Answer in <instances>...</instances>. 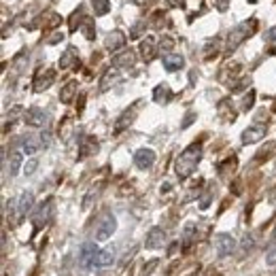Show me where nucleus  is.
Returning a JSON list of instances; mask_svg holds the SVG:
<instances>
[{"label": "nucleus", "mask_w": 276, "mask_h": 276, "mask_svg": "<svg viewBox=\"0 0 276 276\" xmlns=\"http://www.w3.org/2000/svg\"><path fill=\"white\" fill-rule=\"evenodd\" d=\"M200 157H202V147L198 143H193L191 147H187L185 151L177 157V175L181 179L191 177L193 170L198 168V164H200Z\"/></svg>", "instance_id": "f257e3e1"}, {"label": "nucleus", "mask_w": 276, "mask_h": 276, "mask_svg": "<svg viewBox=\"0 0 276 276\" xmlns=\"http://www.w3.org/2000/svg\"><path fill=\"white\" fill-rule=\"evenodd\" d=\"M255 28H257V19H251V21H244V23H240V26H236L232 32L227 34V45H225V49H227V51H234L242 41H247V38L255 32Z\"/></svg>", "instance_id": "f03ea898"}, {"label": "nucleus", "mask_w": 276, "mask_h": 276, "mask_svg": "<svg viewBox=\"0 0 276 276\" xmlns=\"http://www.w3.org/2000/svg\"><path fill=\"white\" fill-rule=\"evenodd\" d=\"M115 230H117V219H115V215H113V212H104V215L100 217L98 225H96V240L98 242L108 240L110 236L115 234Z\"/></svg>", "instance_id": "7ed1b4c3"}, {"label": "nucleus", "mask_w": 276, "mask_h": 276, "mask_svg": "<svg viewBox=\"0 0 276 276\" xmlns=\"http://www.w3.org/2000/svg\"><path fill=\"white\" fill-rule=\"evenodd\" d=\"M215 249H217V255L221 259L227 257V255H232L234 251H236L234 236H230V234H217L215 236Z\"/></svg>", "instance_id": "20e7f679"}, {"label": "nucleus", "mask_w": 276, "mask_h": 276, "mask_svg": "<svg viewBox=\"0 0 276 276\" xmlns=\"http://www.w3.org/2000/svg\"><path fill=\"white\" fill-rule=\"evenodd\" d=\"M51 217H53V200H47V202L41 204V206H38V210L34 212V217H32L34 227H36V230H41V227H45L47 223H49Z\"/></svg>", "instance_id": "39448f33"}, {"label": "nucleus", "mask_w": 276, "mask_h": 276, "mask_svg": "<svg viewBox=\"0 0 276 276\" xmlns=\"http://www.w3.org/2000/svg\"><path fill=\"white\" fill-rule=\"evenodd\" d=\"M134 164H136V168L140 170H147L151 168V166L155 164V151L153 149H138L136 153H134Z\"/></svg>", "instance_id": "423d86ee"}, {"label": "nucleus", "mask_w": 276, "mask_h": 276, "mask_svg": "<svg viewBox=\"0 0 276 276\" xmlns=\"http://www.w3.org/2000/svg\"><path fill=\"white\" fill-rule=\"evenodd\" d=\"M55 81V73L51 68H45V70H38V75L34 79V92H45V90H49L51 85Z\"/></svg>", "instance_id": "0eeeda50"}, {"label": "nucleus", "mask_w": 276, "mask_h": 276, "mask_svg": "<svg viewBox=\"0 0 276 276\" xmlns=\"http://www.w3.org/2000/svg\"><path fill=\"white\" fill-rule=\"evenodd\" d=\"M164 242H166V232L162 230V227H151L149 234H147V238H145V247L155 251V249H162Z\"/></svg>", "instance_id": "6e6552de"}, {"label": "nucleus", "mask_w": 276, "mask_h": 276, "mask_svg": "<svg viewBox=\"0 0 276 276\" xmlns=\"http://www.w3.org/2000/svg\"><path fill=\"white\" fill-rule=\"evenodd\" d=\"M32 204H34L32 191H23L19 198H17V219H15V223H19V221L28 215V210L32 208Z\"/></svg>", "instance_id": "1a4fd4ad"}, {"label": "nucleus", "mask_w": 276, "mask_h": 276, "mask_svg": "<svg viewBox=\"0 0 276 276\" xmlns=\"http://www.w3.org/2000/svg\"><path fill=\"white\" fill-rule=\"evenodd\" d=\"M264 136H266V125H249V128L242 132V143L253 145V143H259Z\"/></svg>", "instance_id": "9d476101"}, {"label": "nucleus", "mask_w": 276, "mask_h": 276, "mask_svg": "<svg viewBox=\"0 0 276 276\" xmlns=\"http://www.w3.org/2000/svg\"><path fill=\"white\" fill-rule=\"evenodd\" d=\"M104 47L108 51H119L121 47H125V34L121 32V30H113V32L106 34V41H104Z\"/></svg>", "instance_id": "9b49d317"}, {"label": "nucleus", "mask_w": 276, "mask_h": 276, "mask_svg": "<svg viewBox=\"0 0 276 276\" xmlns=\"http://www.w3.org/2000/svg\"><path fill=\"white\" fill-rule=\"evenodd\" d=\"M157 53V41L153 36H145L143 41H140V55H143L145 62H151Z\"/></svg>", "instance_id": "f8f14e48"}, {"label": "nucleus", "mask_w": 276, "mask_h": 276, "mask_svg": "<svg viewBox=\"0 0 276 276\" xmlns=\"http://www.w3.org/2000/svg\"><path fill=\"white\" fill-rule=\"evenodd\" d=\"M113 64L117 68H132L134 64H136V55H134L132 49H123L113 58Z\"/></svg>", "instance_id": "ddd939ff"}, {"label": "nucleus", "mask_w": 276, "mask_h": 276, "mask_svg": "<svg viewBox=\"0 0 276 276\" xmlns=\"http://www.w3.org/2000/svg\"><path fill=\"white\" fill-rule=\"evenodd\" d=\"M26 123L28 125H32V128H41V125L47 123V113L43 108H30L28 113H26Z\"/></svg>", "instance_id": "4468645a"}, {"label": "nucleus", "mask_w": 276, "mask_h": 276, "mask_svg": "<svg viewBox=\"0 0 276 276\" xmlns=\"http://www.w3.org/2000/svg\"><path fill=\"white\" fill-rule=\"evenodd\" d=\"M185 66V58L179 53H166L164 55V68L168 70V73H175V70H181Z\"/></svg>", "instance_id": "2eb2a0df"}, {"label": "nucleus", "mask_w": 276, "mask_h": 276, "mask_svg": "<svg viewBox=\"0 0 276 276\" xmlns=\"http://www.w3.org/2000/svg\"><path fill=\"white\" fill-rule=\"evenodd\" d=\"M117 81H119V70H117V68H108L106 73L102 75V79H100V92H108Z\"/></svg>", "instance_id": "dca6fc26"}, {"label": "nucleus", "mask_w": 276, "mask_h": 276, "mask_svg": "<svg viewBox=\"0 0 276 276\" xmlns=\"http://www.w3.org/2000/svg\"><path fill=\"white\" fill-rule=\"evenodd\" d=\"M98 151V140L93 138V136H85L83 138V143H81V151H79V157L81 160H85V157H90Z\"/></svg>", "instance_id": "f3484780"}, {"label": "nucleus", "mask_w": 276, "mask_h": 276, "mask_svg": "<svg viewBox=\"0 0 276 276\" xmlns=\"http://www.w3.org/2000/svg\"><path fill=\"white\" fill-rule=\"evenodd\" d=\"M113 259H115V255L110 253V251H100V253L90 262L88 268H106V266L113 264Z\"/></svg>", "instance_id": "a211bd4d"}, {"label": "nucleus", "mask_w": 276, "mask_h": 276, "mask_svg": "<svg viewBox=\"0 0 276 276\" xmlns=\"http://www.w3.org/2000/svg\"><path fill=\"white\" fill-rule=\"evenodd\" d=\"M100 253V249L96 247V244H92V242H88V244H83V249H81V264L88 268L90 266V262L93 257H96Z\"/></svg>", "instance_id": "6ab92c4d"}, {"label": "nucleus", "mask_w": 276, "mask_h": 276, "mask_svg": "<svg viewBox=\"0 0 276 276\" xmlns=\"http://www.w3.org/2000/svg\"><path fill=\"white\" fill-rule=\"evenodd\" d=\"M79 62V53L75 47H68V49L64 51V55L60 58V68H70L73 64H77Z\"/></svg>", "instance_id": "aec40b11"}, {"label": "nucleus", "mask_w": 276, "mask_h": 276, "mask_svg": "<svg viewBox=\"0 0 276 276\" xmlns=\"http://www.w3.org/2000/svg\"><path fill=\"white\" fill-rule=\"evenodd\" d=\"M77 88H79V83H77V81H68V83L64 85V88H62V92H60V100L64 102V104H68V102H73Z\"/></svg>", "instance_id": "412c9836"}, {"label": "nucleus", "mask_w": 276, "mask_h": 276, "mask_svg": "<svg viewBox=\"0 0 276 276\" xmlns=\"http://www.w3.org/2000/svg\"><path fill=\"white\" fill-rule=\"evenodd\" d=\"M134 121V110H125V113L117 119V123H115V134H119V132H123L128 125Z\"/></svg>", "instance_id": "4be33fe9"}, {"label": "nucleus", "mask_w": 276, "mask_h": 276, "mask_svg": "<svg viewBox=\"0 0 276 276\" xmlns=\"http://www.w3.org/2000/svg\"><path fill=\"white\" fill-rule=\"evenodd\" d=\"M153 98H155V102L162 104V102H168L172 98V92H170L168 85H157L155 92H153Z\"/></svg>", "instance_id": "5701e85b"}, {"label": "nucleus", "mask_w": 276, "mask_h": 276, "mask_svg": "<svg viewBox=\"0 0 276 276\" xmlns=\"http://www.w3.org/2000/svg\"><path fill=\"white\" fill-rule=\"evenodd\" d=\"M41 147H43V145H38L36 138H32V136H26V138L21 140V149H23V153H28V155H34Z\"/></svg>", "instance_id": "b1692460"}, {"label": "nucleus", "mask_w": 276, "mask_h": 276, "mask_svg": "<svg viewBox=\"0 0 276 276\" xmlns=\"http://www.w3.org/2000/svg\"><path fill=\"white\" fill-rule=\"evenodd\" d=\"M19 166H21V153L19 151H13L9 157V175L15 177L19 172Z\"/></svg>", "instance_id": "393cba45"}, {"label": "nucleus", "mask_w": 276, "mask_h": 276, "mask_svg": "<svg viewBox=\"0 0 276 276\" xmlns=\"http://www.w3.org/2000/svg\"><path fill=\"white\" fill-rule=\"evenodd\" d=\"M81 30H83V34H85V38H88V41H93V36H96V23H93L90 17L83 19Z\"/></svg>", "instance_id": "a878e982"}, {"label": "nucleus", "mask_w": 276, "mask_h": 276, "mask_svg": "<svg viewBox=\"0 0 276 276\" xmlns=\"http://www.w3.org/2000/svg\"><path fill=\"white\" fill-rule=\"evenodd\" d=\"M193 238H195V225H193V223H187V225L183 227V247L187 249L189 244L193 242Z\"/></svg>", "instance_id": "bb28decb"}, {"label": "nucleus", "mask_w": 276, "mask_h": 276, "mask_svg": "<svg viewBox=\"0 0 276 276\" xmlns=\"http://www.w3.org/2000/svg\"><path fill=\"white\" fill-rule=\"evenodd\" d=\"M92 4H93V13L98 15H106L108 9H110V4H108V0H92Z\"/></svg>", "instance_id": "cd10ccee"}, {"label": "nucleus", "mask_w": 276, "mask_h": 276, "mask_svg": "<svg viewBox=\"0 0 276 276\" xmlns=\"http://www.w3.org/2000/svg\"><path fill=\"white\" fill-rule=\"evenodd\" d=\"M255 247V236L253 234H244V238H242V251L244 253H249V251H253Z\"/></svg>", "instance_id": "c85d7f7f"}, {"label": "nucleus", "mask_w": 276, "mask_h": 276, "mask_svg": "<svg viewBox=\"0 0 276 276\" xmlns=\"http://www.w3.org/2000/svg\"><path fill=\"white\" fill-rule=\"evenodd\" d=\"M172 47H175V41H172L170 36H162V38H160V49H162V51L170 53V51H172Z\"/></svg>", "instance_id": "c756f323"}, {"label": "nucleus", "mask_w": 276, "mask_h": 276, "mask_svg": "<svg viewBox=\"0 0 276 276\" xmlns=\"http://www.w3.org/2000/svg\"><path fill=\"white\" fill-rule=\"evenodd\" d=\"M36 168H38V160H30L26 166H23V172H26V177H30V175H34Z\"/></svg>", "instance_id": "7c9ffc66"}, {"label": "nucleus", "mask_w": 276, "mask_h": 276, "mask_svg": "<svg viewBox=\"0 0 276 276\" xmlns=\"http://www.w3.org/2000/svg\"><path fill=\"white\" fill-rule=\"evenodd\" d=\"M266 264H268V266H276V247L270 249V251L266 253Z\"/></svg>", "instance_id": "2f4dec72"}, {"label": "nucleus", "mask_w": 276, "mask_h": 276, "mask_svg": "<svg viewBox=\"0 0 276 276\" xmlns=\"http://www.w3.org/2000/svg\"><path fill=\"white\" fill-rule=\"evenodd\" d=\"M253 102H255V93L251 92L247 98H244V102H242V110H249L251 106H253Z\"/></svg>", "instance_id": "473e14b6"}, {"label": "nucleus", "mask_w": 276, "mask_h": 276, "mask_svg": "<svg viewBox=\"0 0 276 276\" xmlns=\"http://www.w3.org/2000/svg\"><path fill=\"white\" fill-rule=\"evenodd\" d=\"M215 6H217V11L225 13V11H227V6H230V0H215Z\"/></svg>", "instance_id": "72a5a7b5"}, {"label": "nucleus", "mask_w": 276, "mask_h": 276, "mask_svg": "<svg viewBox=\"0 0 276 276\" xmlns=\"http://www.w3.org/2000/svg\"><path fill=\"white\" fill-rule=\"evenodd\" d=\"M170 6H185V0H166Z\"/></svg>", "instance_id": "f704fd0d"}, {"label": "nucleus", "mask_w": 276, "mask_h": 276, "mask_svg": "<svg viewBox=\"0 0 276 276\" xmlns=\"http://www.w3.org/2000/svg\"><path fill=\"white\" fill-rule=\"evenodd\" d=\"M62 38H64V34H60V32H58V34H53V36L49 38V43H51V45H55V43H60Z\"/></svg>", "instance_id": "c9c22d12"}, {"label": "nucleus", "mask_w": 276, "mask_h": 276, "mask_svg": "<svg viewBox=\"0 0 276 276\" xmlns=\"http://www.w3.org/2000/svg\"><path fill=\"white\" fill-rule=\"evenodd\" d=\"M268 38H270L272 43H276V26H274V28H270V32H268Z\"/></svg>", "instance_id": "e433bc0d"}]
</instances>
